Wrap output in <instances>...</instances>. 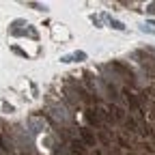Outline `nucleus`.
Segmentation results:
<instances>
[{
  "label": "nucleus",
  "instance_id": "obj_1",
  "mask_svg": "<svg viewBox=\"0 0 155 155\" xmlns=\"http://www.w3.org/2000/svg\"><path fill=\"white\" fill-rule=\"evenodd\" d=\"M80 136H82V140H84L86 147H95V134H93L88 127H82V129H80Z\"/></svg>",
  "mask_w": 155,
  "mask_h": 155
},
{
  "label": "nucleus",
  "instance_id": "obj_2",
  "mask_svg": "<svg viewBox=\"0 0 155 155\" xmlns=\"http://www.w3.org/2000/svg\"><path fill=\"white\" fill-rule=\"evenodd\" d=\"M125 97H127V104L131 106V110L140 114V112H142V108H140V101H138V97H136L134 93H129V91H125Z\"/></svg>",
  "mask_w": 155,
  "mask_h": 155
},
{
  "label": "nucleus",
  "instance_id": "obj_3",
  "mask_svg": "<svg viewBox=\"0 0 155 155\" xmlns=\"http://www.w3.org/2000/svg\"><path fill=\"white\" fill-rule=\"evenodd\" d=\"M86 119H88V123H93V125H101V119H99V112H97V110H88V112H86Z\"/></svg>",
  "mask_w": 155,
  "mask_h": 155
},
{
  "label": "nucleus",
  "instance_id": "obj_4",
  "mask_svg": "<svg viewBox=\"0 0 155 155\" xmlns=\"http://www.w3.org/2000/svg\"><path fill=\"white\" fill-rule=\"evenodd\" d=\"M112 69L121 71L125 78H134V75H131V71H129V67H125V65H121V63H112Z\"/></svg>",
  "mask_w": 155,
  "mask_h": 155
},
{
  "label": "nucleus",
  "instance_id": "obj_5",
  "mask_svg": "<svg viewBox=\"0 0 155 155\" xmlns=\"http://www.w3.org/2000/svg\"><path fill=\"white\" fill-rule=\"evenodd\" d=\"M71 147H73V151H75V153H80V155L84 153V147H82V142H78V140H73V142H71Z\"/></svg>",
  "mask_w": 155,
  "mask_h": 155
},
{
  "label": "nucleus",
  "instance_id": "obj_6",
  "mask_svg": "<svg viewBox=\"0 0 155 155\" xmlns=\"http://www.w3.org/2000/svg\"><path fill=\"white\" fill-rule=\"evenodd\" d=\"M112 112H114V119H119V121H123V119H125V116H123V110H121V108H116V106H114V108H112Z\"/></svg>",
  "mask_w": 155,
  "mask_h": 155
},
{
  "label": "nucleus",
  "instance_id": "obj_7",
  "mask_svg": "<svg viewBox=\"0 0 155 155\" xmlns=\"http://www.w3.org/2000/svg\"><path fill=\"white\" fill-rule=\"evenodd\" d=\"M149 93H151V97H155V84H153V86L149 88Z\"/></svg>",
  "mask_w": 155,
  "mask_h": 155
},
{
  "label": "nucleus",
  "instance_id": "obj_8",
  "mask_svg": "<svg viewBox=\"0 0 155 155\" xmlns=\"http://www.w3.org/2000/svg\"><path fill=\"white\" fill-rule=\"evenodd\" d=\"M153 119H155V106H153Z\"/></svg>",
  "mask_w": 155,
  "mask_h": 155
}]
</instances>
